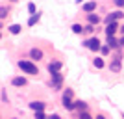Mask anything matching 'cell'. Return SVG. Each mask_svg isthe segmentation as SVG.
Instances as JSON below:
<instances>
[{
    "label": "cell",
    "instance_id": "1",
    "mask_svg": "<svg viewBox=\"0 0 124 119\" xmlns=\"http://www.w3.org/2000/svg\"><path fill=\"white\" fill-rule=\"evenodd\" d=\"M17 67L21 69L24 74H30V76H37L39 74V67L31 60H19L17 62Z\"/></svg>",
    "mask_w": 124,
    "mask_h": 119
},
{
    "label": "cell",
    "instance_id": "2",
    "mask_svg": "<svg viewBox=\"0 0 124 119\" xmlns=\"http://www.w3.org/2000/svg\"><path fill=\"white\" fill-rule=\"evenodd\" d=\"M82 47H85L87 50H91V52H100L102 43H100V39H98L96 36H93V37H89V39H83Z\"/></svg>",
    "mask_w": 124,
    "mask_h": 119
},
{
    "label": "cell",
    "instance_id": "3",
    "mask_svg": "<svg viewBox=\"0 0 124 119\" xmlns=\"http://www.w3.org/2000/svg\"><path fill=\"white\" fill-rule=\"evenodd\" d=\"M48 86H50L54 91H59V89L63 88V74H61V71L50 74V82H48Z\"/></svg>",
    "mask_w": 124,
    "mask_h": 119
},
{
    "label": "cell",
    "instance_id": "4",
    "mask_svg": "<svg viewBox=\"0 0 124 119\" xmlns=\"http://www.w3.org/2000/svg\"><path fill=\"white\" fill-rule=\"evenodd\" d=\"M28 56H30V60H31V62H41L43 58H45V52H43V48L33 47V48H30Z\"/></svg>",
    "mask_w": 124,
    "mask_h": 119
},
{
    "label": "cell",
    "instance_id": "5",
    "mask_svg": "<svg viewBox=\"0 0 124 119\" xmlns=\"http://www.w3.org/2000/svg\"><path fill=\"white\" fill-rule=\"evenodd\" d=\"M61 67H63V62H61V60H52V62H48L46 71L50 73V74H54V73H59V71H61Z\"/></svg>",
    "mask_w": 124,
    "mask_h": 119
},
{
    "label": "cell",
    "instance_id": "6",
    "mask_svg": "<svg viewBox=\"0 0 124 119\" xmlns=\"http://www.w3.org/2000/svg\"><path fill=\"white\" fill-rule=\"evenodd\" d=\"M46 106H48V104L45 102V101H31V102L28 104V108H30L31 112H45Z\"/></svg>",
    "mask_w": 124,
    "mask_h": 119
},
{
    "label": "cell",
    "instance_id": "7",
    "mask_svg": "<svg viewBox=\"0 0 124 119\" xmlns=\"http://www.w3.org/2000/svg\"><path fill=\"white\" fill-rule=\"evenodd\" d=\"M108 67H109V71H111V73H115V74H117V73L122 71V60H120V58H113V60L109 62Z\"/></svg>",
    "mask_w": 124,
    "mask_h": 119
},
{
    "label": "cell",
    "instance_id": "8",
    "mask_svg": "<svg viewBox=\"0 0 124 119\" xmlns=\"http://www.w3.org/2000/svg\"><path fill=\"white\" fill-rule=\"evenodd\" d=\"M96 0H91V2H85V4L82 6V11L83 13H85V15H87V13H94V11H96Z\"/></svg>",
    "mask_w": 124,
    "mask_h": 119
},
{
    "label": "cell",
    "instance_id": "9",
    "mask_svg": "<svg viewBox=\"0 0 124 119\" xmlns=\"http://www.w3.org/2000/svg\"><path fill=\"white\" fill-rule=\"evenodd\" d=\"M119 28H120V24L117 21H113V22H109V24H106V36H115L117 32H119Z\"/></svg>",
    "mask_w": 124,
    "mask_h": 119
},
{
    "label": "cell",
    "instance_id": "10",
    "mask_svg": "<svg viewBox=\"0 0 124 119\" xmlns=\"http://www.w3.org/2000/svg\"><path fill=\"white\" fill-rule=\"evenodd\" d=\"M26 84H28V78L26 76H13L11 78V86L13 88H24Z\"/></svg>",
    "mask_w": 124,
    "mask_h": 119
},
{
    "label": "cell",
    "instance_id": "11",
    "mask_svg": "<svg viewBox=\"0 0 124 119\" xmlns=\"http://www.w3.org/2000/svg\"><path fill=\"white\" fill-rule=\"evenodd\" d=\"M85 21H87L89 24H94V26H98L100 22H102V17H100V15H96V11H94V13H87Z\"/></svg>",
    "mask_w": 124,
    "mask_h": 119
},
{
    "label": "cell",
    "instance_id": "12",
    "mask_svg": "<svg viewBox=\"0 0 124 119\" xmlns=\"http://www.w3.org/2000/svg\"><path fill=\"white\" fill-rule=\"evenodd\" d=\"M61 104H63V108L67 110V112H74V101L72 99H69V97H61Z\"/></svg>",
    "mask_w": 124,
    "mask_h": 119
},
{
    "label": "cell",
    "instance_id": "13",
    "mask_svg": "<svg viewBox=\"0 0 124 119\" xmlns=\"http://www.w3.org/2000/svg\"><path fill=\"white\" fill-rule=\"evenodd\" d=\"M87 106H89V104L85 102V101H82V99H76V101H74V108H76L78 114H82V112H87Z\"/></svg>",
    "mask_w": 124,
    "mask_h": 119
},
{
    "label": "cell",
    "instance_id": "14",
    "mask_svg": "<svg viewBox=\"0 0 124 119\" xmlns=\"http://www.w3.org/2000/svg\"><path fill=\"white\" fill-rule=\"evenodd\" d=\"M106 43H108L109 47L113 48V50H117V48H120V45H119V39L115 36H106Z\"/></svg>",
    "mask_w": 124,
    "mask_h": 119
},
{
    "label": "cell",
    "instance_id": "15",
    "mask_svg": "<svg viewBox=\"0 0 124 119\" xmlns=\"http://www.w3.org/2000/svg\"><path fill=\"white\" fill-rule=\"evenodd\" d=\"M93 67H94V69H104V67H106L104 56H94V60H93Z\"/></svg>",
    "mask_w": 124,
    "mask_h": 119
},
{
    "label": "cell",
    "instance_id": "16",
    "mask_svg": "<svg viewBox=\"0 0 124 119\" xmlns=\"http://www.w3.org/2000/svg\"><path fill=\"white\" fill-rule=\"evenodd\" d=\"M70 30H72V34H76V36H83V34H85V26L74 22V24L70 26Z\"/></svg>",
    "mask_w": 124,
    "mask_h": 119
},
{
    "label": "cell",
    "instance_id": "17",
    "mask_svg": "<svg viewBox=\"0 0 124 119\" xmlns=\"http://www.w3.org/2000/svg\"><path fill=\"white\" fill-rule=\"evenodd\" d=\"M8 30H9L11 36H17V34H21L22 26H21V24H11V26H8Z\"/></svg>",
    "mask_w": 124,
    "mask_h": 119
},
{
    "label": "cell",
    "instance_id": "18",
    "mask_svg": "<svg viewBox=\"0 0 124 119\" xmlns=\"http://www.w3.org/2000/svg\"><path fill=\"white\" fill-rule=\"evenodd\" d=\"M39 21H41V15H39V13H35V15H30V19H28V26H35Z\"/></svg>",
    "mask_w": 124,
    "mask_h": 119
},
{
    "label": "cell",
    "instance_id": "19",
    "mask_svg": "<svg viewBox=\"0 0 124 119\" xmlns=\"http://www.w3.org/2000/svg\"><path fill=\"white\" fill-rule=\"evenodd\" d=\"M9 15V8H6V6H2V8H0V19H2V21H6V17Z\"/></svg>",
    "mask_w": 124,
    "mask_h": 119
},
{
    "label": "cell",
    "instance_id": "20",
    "mask_svg": "<svg viewBox=\"0 0 124 119\" xmlns=\"http://www.w3.org/2000/svg\"><path fill=\"white\" fill-rule=\"evenodd\" d=\"M111 50H113V48H111V47L108 45V43H106V45H102V48H100V54H102V56H108V54H109Z\"/></svg>",
    "mask_w": 124,
    "mask_h": 119
},
{
    "label": "cell",
    "instance_id": "21",
    "mask_svg": "<svg viewBox=\"0 0 124 119\" xmlns=\"http://www.w3.org/2000/svg\"><path fill=\"white\" fill-rule=\"evenodd\" d=\"M26 9H28V13H30V15H35V13H37V8H35V4H33V2H30V4L26 6Z\"/></svg>",
    "mask_w": 124,
    "mask_h": 119
},
{
    "label": "cell",
    "instance_id": "22",
    "mask_svg": "<svg viewBox=\"0 0 124 119\" xmlns=\"http://www.w3.org/2000/svg\"><path fill=\"white\" fill-rule=\"evenodd\" d=\"M94 30H98L94 24H89V22L85 24V34H94Z\"/></svg>",
    "mask_w": 124,
    "mask_h": 119
},
{
    "label": "cell",
    "instance_id": "23",
    "mask_svg": "<svg viewBox=\"0 0 124 119\" xmlns=\"http://www.w3.org/2000/svg\"><path fill=\"white\" fill-rule=\"evenodd\" d=\"M61 97H69V99H74V89L67 88L65 91H63V95H61Z\"/></svg>",
    "mask_w": 124,
    "mask_h": 119
},
{
    "label": "cell",
    "instance_id": "24",
    "mask_svg": "<svg viewBox=\"0 0 124 119\" xmlns=\"http://www.w3.org/2000/svg\"><path fill=\"white\" fill-rule=\"evenodd\" d=\"M33 119H48V115L45 112H33Z\"/></svg>",
    "mask_w": 124,
    "mask_h": 119
},
{
    "label": "cell",
    "instance_id": "25",
    "mask_svg": "<svg viewBox=\"0 0 124 119\" xmlns=\"http://www.w3.org/2000/svg\"><path fill=\"white\" fill-rule=\"evenodd\" d=\"M78 119H94V117L89 114V112H82V114L78 115Z\"/></svg>",
    "mask_w": 124,
    "mask_h": 119
},
{
    "label": "cell",
    "instance_id": "26",
    "mask_svg": "<svg viewBox=\"0 0 124 119\" xmlns=\"http://www.w3.org/2000/svg\"><path fill=\"white\" fill-rule=\"evenodd\" d=\"M113 4L117 9H124V0H113Z\"/></svg>",
    "mask_w": 124,
    "mask_h": 119
},
{
    "label": "cell",
    "instance_id": "27",
    "mask_svg": "<svg viewBox=\"0 0 124 119\" xmlns=\"http://www.w3.org/2000/svg\"><path fill=\"white\" fill-rule=\"evenodd\" d=\"M2 102H4V104L8 102V95H6V89L4 88H2Z\"/></svg>",
    "mask_w": 124,
    "mask_h": 119
},
{
    "label": "cell",
    "instance_id": "28",
    "mask_svg": "<svg viewBox=\"0 0 124 119\" xmlns=\"http://www.w3.org/2000/svg\"><path fill=\"white\" fill-rule=\"evenodd\" d=\"M94 119H108V115L104 114V112H100V114H96V117Z\"/></svg>",
    "mask_w": 124,
    "mask_h": 119
},
{
    "label": "cell",
    "instance_id": "29",
    "mask_svg": "<svg viewBox=\"0 0 124 119\" xmlns=\"http://www.w3.org/2000/svg\"><path fill=\"white\" fill-rule=\"evenodd\" d=\"M48 119H61V115L59 114H52V115H48Z\"/></svg>",
    "mask_w": 124,
    "mask_h": 119
},
{
    "label": "cell",
    "instance_id": "30",
    "mask_svg": "<svg viewBox=\"0 0 124 119\" xmlns=\"http://www.w3.org/2000/svg\"><path fill=\"white\" fill-rule=\"evenodd\" d=\"M119 45H120V48H124V36L119 39Z\"/></svg>",
    "mask_w": 124,
    "mask_h": 119
},
{
    "label": "cell",
    "instance_id": "31",
    "mask_svg": "<svg viewBox=\"0 0 124 119\" xmlns=\"http://www.w3.org/2000/svg\"><path fill=\"white\" fill-rule=\"evenodd\" d=\"M119 32H120V34H122V36H124V24H120V28H119Z\"/></svg>",
    "mask_w": 124,
    "mask_h": 119
},
{
    "label": "cell",
    "instance_id": "32",
    "mask_svg": "<svg viewBox=\"0 0 124 119\" xmlns=\"http://www.w3.org/2000/svg\"><path fill=\"white\" fill-rule=\"evenodd\" d=\"M82 2H83V0H76V4H82Z\"/></svg>",
    "mask_w": 124,
    "mask_h": 119
},
{
    "label": "cell",
    "instance_id": "33",
    "mask_svg": "<svg viewBox=\"0 0 124 119\" xmlns=\"http://www.w3.org/2000/svg\"><path fill=\"white\" fill-rule=\"evenodd\" d=\"M9 2H13V4H15V2H19V0H9Z\"/></svg>",
    "mask_w": 124,
    "mask_h": 119
},
{
    "label": "cell",
    "instance_id": "34",
    "mask_svg": "<svg viewBox=\"0 0 124 119\" xmlns=\"http://www.w3.org/2000/svg\"><path fill=\"white\" fill-rule=\"evenodd\" d=\"M9 119H19V117H9Z\"/></svg>",
    "mask_w": 124,
    "mask_h": 119
}]
</instances>
